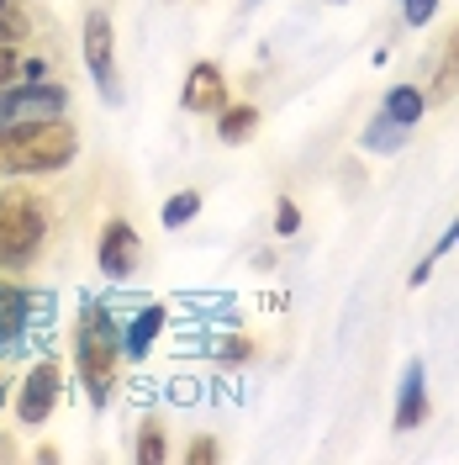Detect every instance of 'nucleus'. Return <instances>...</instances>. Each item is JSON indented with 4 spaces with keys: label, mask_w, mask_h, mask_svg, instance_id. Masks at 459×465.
Returning a JSON list of instances; mask_svg holds the SVG:
<instances>
[{
    "label": "nucleus",
    "mask_w": 459,
    "mask_h": 465,
    "mask_svg": "<svg viewBox=\"0 0 459 465\" xmlns=\"http://www.w3.org/2000/svg\"><path fill=\"white\" fill-rule=\"evenodd\" d=\"M138 460H143V465H159V460H164V439H159V429H153V423L143 429V444H138Z\"/></svg>",
    "instance_id": "16"
},
{
    "label": "nucleus",
    "mask_w": 459,
    "mask_h": 465,
    "mask_svg": "<svg viewBox=\"0 0 459 465\" xmlns=\"http://www.w3.org/2000/svg\"><path fill=\"white\" fill-rule=\"evenodd\" d=\"M259 127V112L254 106H222V122H217V133H222V143H249Z\"/></svg>",
    "instance_id": "13"
},
{
    "label": "nucleus",
    "mask_w": 459,
    "mask_h": 465,
    "mask_svg": "<svg viewBox=\"0 0 459 465\" xmlns=\"http://www.w3.org/2000/svg\"><path fill=\"white\" fill-rule=\"evenodd\" d=\"M423 106H428V95H423L417 85H396L391 95H386V116H391V122H402V127L423 122Z\"/></svg>",
    "instance_id": "12"
},
{
    "label": "nucleus",
    "mask_w": 459,
    "mask_h": 465,
    "mask_svg": "<svg viewBox=\"0 0 459 465\" xmlns=\"http://www.w3.org/2000/svg\"><path fill=\"white\" fill-rule=\"evenodd\" d=\"M402 11H406V22H412V27H423V22L438 16V0H402Z\"/></svg>",
    "instance_id": "17"
},
{
    "label": "nucleus",
    "mask_w": 459,
    "mask_h": 465,
    "mask_svg": "<svg viewBox=\"0 0 459 465\" xmlns=\"http://www.w3.org/2000/svg\"><path fill=\"white\" fill-rule=\"evenodd\" d=\"M27 318H32V296H27V291L0 286V349H16Z\"/></svg>",
    "instance_id": "9"
},
{
    "label": "nucleus",
    "mask_w": 459,
    "mask_h": 465,
    "mask_svg": "<svg viewBox=\"0 0 459 465\" xmlns=\"http://www.w3.org/2000/svg\"><path fill=\"white\" fill-rule=\"evenodd\" d=\"M449 95H459V27L449 32L444 58H438V74H433V101H449Z\"/></svg>",
    "instance_id": "11"
},
{
    "label": "nucleus",
    "mask_w": 459,
    "mask_h": 465,
    "mask_svg": "<svg viewBox=\"0 0 459 465\" xmlns=\"http://www.w3.org/2000/svg\"><path fill=\"white\" fill-rule=\"evenodd\" d=\"M80 153V133L58 116L0 127V174H54Z\"/></svg>",
    "instance_id": "1"
},
{
    "label": "nucleus",
    "mask_w": 459,
    "mask_h": 465,
    "mask_svg": "<svg viewBox=\"0 0 459 465\" xmlns=\"http://www.w3.org/2000/svg\"><path fill=\"white\" fill-rule=\"evenodd\" d=\"M43 232H48V217L32 196L22 191L0 196V264H27L43 249Z\"/></svg>",
    "instance_id": "3"
},
{
    "label": "nucleus",
    "mask_w": 459,
    "mask_h": 465,
    "mask_svg": "<svg viewBox=\"0 0 459 465\" xmlns=\"http://www.w3.org/2000/svg\"><path fill=\"white\" fill-rule=\"evenodd\" d=\"M164 322H170V312H164V307H143V312L132 318V328L122 333V354H132V360H143L148 349H153V339L164 333Z\"/></svg>",
    "instance_id": "10"
},
{
    "label": "nucleus",
    "mask_w": 459,
    "mask_h": 465,
    "mask_svg": "<svg viewBox=\"0 0 459 465\" xmlns=\"http://www.w3.org/2000/svg\"><path fill=\"white\" fill-rule=\"evenodd\" d=\"M296 223H301L296 202H280V217H275V228H280V232H296Z\"/></svg>",
    "instance_id": "20"
},
{
    "label": "nucleus",
    "mask_w": 459,
    "mask_h": 465,
    "mask_svg": "<svg viewBox=\"0 0 459 465\" xmlns=\"http://www.w3.org/2000/svg\"><path fill=\"white\" fill-rule=\"evenodd\" d=\"M196 212H201V196H196V191H180V196L164 202V228H185Z\"/></svg>",
    "instance_id": "14"
},
{
    "label": "nucleus",
    "mask_w": 459,
    "mask_h": 465,
    "mask_svg": "<svg viewBox=\"0 0 459 465\" xmlns=\"http://www.w3.org/2000/svg\"><path fill=\"white\" fill-rule=\"evenodd\" d=\"M396 143H402V122H391V116L380 112V122L365 133V148H396Z\"/></svg>",
    "instance_id": "15"
},
{
    "label": "nucleus",
    "mask_w": 459,
    "mask_h": 465,
    "mask_svg": "<svg viewBox=\"0 0 459 465\" xmlns=\"http://www.w3.org/2000/svg\"><path fill=\"white\" fill-rule=\"evenodd\" d=\"M85 64H90V80L101 85V95L116 101V37H112V16L106 11L85 16Z\"/></svg>",
    "instance_id": "4"
},
{
    "label": "nucleus",
    "mask_w": 459,
    "mask_h": 465,
    "mask_svg": "<svg viewBox=\"0 0 459 465\" xmlns=\"http://www.w3.org/2000/svg\"><path fill=\"white\" fill-rule=\"evenodd\" d=\"M58 381H63V376H58L54 360L32 365V371H27V386H22V397H16V418H22V423H32V429H37V423L54 412V407H58Z\"/></svg>",
    "instance_id": "6"
},
{
    "label": "nucleus",
    "mask_w": 459,
    "mask_h": 465,
    "mask_svg": "<svg viewBox=\"0 0 459 465\" xmlns=\"http://www.w3.org/2000/svg\"><path fill=\"white\" fill-rule=\"evenodd\" d=\"M449 243H459V223H454V228H449V238H444V243H438V249H433V260H438V254H444V249H449Z\"/></svg>",
    "instance_id": "21"
},
{
    "label": "nucleus",
    "mask_w": 459,
    "mask_h": 465,
    "mask_svg": "<svg viewBox=\"0 0 459 465\" xmlns=\"http://www.w3.org/2000/svg\"><path fill=\"white\" fill-rule=\"evenodd\" d=\"M95 260H101V270L112 275V281H127L132 270H138V260H143V238L132 232V223H106L101 228V249H95Z\"/></svg>",
    "instance_id": "5"
},
{
    "label": "nucleus",
    "mask_w": 459,
    "mask_h": 465,
    "mask_svg": "<svg viewBox=\"0 0 459 465\" xmlns=\"http://www.w3.org/2000/svg\"><path fill=\"white\" fill-rule=\"evenodd\" d=\"M185 460H190V465H201V460H217V439H196V444L185 450Z\"/></svg>",
    "instance_id": "19"
},
{
    "label": "nucleus",
    "mask_w": 459,
    "mask_h": 465,
    "mask_svg": "<svg viewBox=\"0 0 459 465\" xmlns=\"http://www.w3.org/2000/svg\"><path fill=\"white\" fill-rule=\"evenodd\" d=\"M423 418H428V376H423V360H406L402 391H396V434H412Z\"/></svg>",
    "instance_id": "8"
},
{
    "label": "nucleus",
    "mask_w": 459,
    "mask_h": 465,
    "mask_svg": "<svg viewBox=\"0 0 459 465\" xmlns=\"http://www.w3.org/2000/svg\"><path fill=\"white\" fill-rule=\"evenodd\" d=\"M22 74V58H16V43H0V85H11Z\"/></svg>",
    "instance_id": "18"
},
{
    "label": "nucleus",
    "mask_w": 459,
    "mask_h": 465,
    "mask_svg": "<svg viewBox=\"0 0 459 465\" xmlns=\"http://www.w3.org/2000/svg\"><path fill=\"white\" fill-rule=\"evenodd\" d=\"M185 112H196V116H206V112H222L228 106V80H222V69L217 64H196L190 74H185Z\"/></svg>",
    "instance_id": "7"
},
{
    "label": "nucleus",
    "mask_w": 459,
    "mask_h": 465,
    "mask_svg": "<svg viewBox=\"0 0 459 465\" xmlns=\"http://www.w3.org/2000/svg\"><path fill=\"white\" fill-rule=\"evenodd\" d=\"M74 360H80V376L90 386V402H106L116 386V360H122V333H116L112 312L101 302H85L80 312V344H74Z\"/></svg>",
    "instance_id": "2"
}]
</instances>
